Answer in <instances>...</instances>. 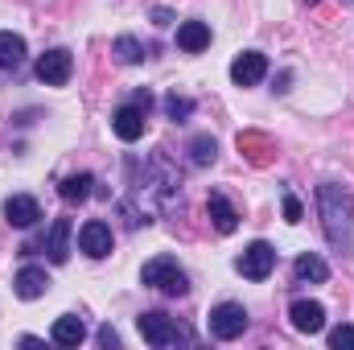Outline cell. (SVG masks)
<instances>
[{"label": "cell", "mask_w": 354, "mask_h": 350, "mask_svg": "<svg viewBox=\"0 0 354 350\" xmlns=\"http://www.w3.org/2000/svg\"><path fill=\"white\" fill-rule=\"evenodd\" d=\"M206 46H210V25H206V21H181V25H177V50L202 54Z\"/></svg>", "instance_id": "4fadbf2b"}, {"label": "cell", "mask_w": 354, "mask_h": 350, "mask_svg": "<svg viewBox=\"0 0 354 350\" xmlns=\"http://www.w3.org/2000/svg\"><path fill=\"white\" fill-rule=\"evenodd\" d=\"M46 288H50V276H46V268H37V264H25V268L12 276V293H17L21 301H37V297H46Z\"/></svg>", "instance_id": "8fae6325"}, {"label": "cell", "mask_w": 354, "mask_h": 350, "mask_svg": "<svg viewBox=\"0 0 354 350\" xmlns=\"http://www.w3.org/2000/svg\"><path fill=\"white\" fill-rule=\"evenodd\" d=\"M301 214H305V210H301L297 194H284V219H288V223H301Z\"/></svg>", "instance_id": "cb8c5ba5"}, {"label": "cell", "mask_w": 354, "mask_h": 350, "mask_svg": "<svg viewBox=\"0 0 354 350\" xmlns=\"http://www.w3.org/2000/svg\"><path fill=\"white\" fill-rule=\"evenodd\" d=\"M33 75H37L46 87H66L71 75H75V58H71V50H46V54L33 62Z\"/></svg>", "instance_id": "5b68a950"}, {"label": "cell", "mask_w": 354, "mask_h": 350, "mask_svg": "<svg viewBox=\"0 0 354 350\" xmlns=\"http://www.w3.org/2000/svg\"><path fill=\"white\" fill-rule=\"evenodd\" d=\"M91 185H95V177H91V174H71V177H62L58 194H62V202H87Z\"/></svg>", "instance_id": "d6986e66"}, {"label": "cell", "mask_w": 354, "mask_h": 350, "mask_svg": "<svg viewBox=\"0 0 354 350\" xmlns=\"http://www.w3.org/2000/svg\"><path fill=\"white\" fill-rule=\"evenodd\" d=\"M111 54H115V58H120L124 66H136V62H145V46H140L136 37H128V33H124V37H115Z\"/></svg>", "instance_id": "ffe728a7"}, {"label": "cell", "mask_w": 354, "mask_h": 350, "mask_svg": "<svg viewBox=\"0 0 354 350\" xmlns=\"http://www.w3.org/2000/svg\"><path fill=\"white\" fill-rule=\"evenodd\" d=\"M111 227L103 223V219H91V223H83L79 227V248L87 252L91 260H103V256H111Z\"/></svg>", "instance_id": "52a82bcc"}, {"label": "cell", "mask_w": 354, "mask_h": 350, "mask_svg": "<svg viewBox=\"0 0 354 350\" xmlns=\"http://www.w3.org/2000/svg\"><path fill=\"white\" fill-rule=\"evenodd\" d=\"M46 256H50V264L71 260V219H54V227L46 235Z\"/></svg>", "instance_id": "2e32d148"}, {"label": "cell", "mask_w": 354, "mask_h": 350, "mask_svg": "<svg viewBox=\"0 0 354 350\" xmlns=\"http://www.w3.org/2000/svg\"><path fill=\"white\" fill-rule=\"evenodd\" d=\"M189 157H194V165H214V157H218V145H214V136H194V145H189Z\"/></svg>", "instance_id": "44dd1931"}, {"label": "cell", "mask_w": 354, "mask_h": 350, "mask_svg": "<svg viewBox=\"0 0 354 350\" xmlns=\"http://www.w3.org/2000/svg\"><path fill=\"white\" fill-rule=\"evenodd\" d=\"M165 116H169V120H177V124H181V120H189V116H194V99H185V95H165Z\"/></svg>", "instance_id": "7402d4cb"}, {"label": "cell", "mask_w": 354, "mask_h": 350, "mask_svg": "<svg viewBox=\"0 0 354 350\" xmlns=\"http://www.w3.org/2000/svg\"><path fill=\"white\" fill-rule=\"evenodd\" d=\"M99 347H120V334H115L111 326H103V330H99Z\"/></svg>", "instance_id": "484cf974"}, {"label": "cell", "mask_w": 354, "mask_h": 350, "mask_svg": "<svg viewBox=\"0 0 354 350\" xmlns=\"http://www.w3.org/2000/svg\"><path fill=\"white\" fill-rule=\"evenodd\" d=\"M111 132H115L124 145H136V140L145 136V111H140V107H132V103L115 107V116H111Z\"/></svg>", "instance_id": "30bf717a"}, {"label": "cell", "mask_w": 354, "mask_h": 350, "mask_svg": "<svg viewBox=\"0 0 354 350\" xmlns=\"http://www.w3.org/2000/svg\"><path fill=\"white\" fill-rule=\"evenodd\" d=\"M206 210H210V223H214V231H218V235H231V231L239 227V214H235V206L227 202V194H218V190H214V194L206 198Z\"/></svg>", "instance_id": "5bb4252c"}, {"label": "cell", "mask_w": 354, "mask_h": 350, "mask_svg": "<svg viewBox=\"0 0 354 350\" xmlns=\"http://www.w3.org/2000/svg\"><path fill=\"white\" fill-rule=\"evenodd\" d=\"M292 276L301 284H326L330 280V264L322 260V256H313V252H305V256H297V264H292Z\"/></svg>", "instance_id": "e0dca14e"}, {"label": "cell", "mask_w": 354, "mask_h": 350, "mask_svg": "<svg viewBox=\"0 0 354 350\" xmlns=\"http://www.w3.org/2000/svg\"><path fill=\"white\" fill-rule=\"evenodd\" d=\"M128 103H132V107H140V111L149 116V107H153V95H149V91H136V95H132Z\"/></svg>", "instance_id": "d4e9b609"}, {"label": "cell", "mask_w": 354, "mask_h": 350, "mask_svg": "<svg viewBox=\"0 0 354 350\" xmlns=\"http://www.w3.org/2000/svg\"><path fill=\"white\" fill-rule=\"evenodd\" d=\"M21 62H25V37L4 29L0 33V71H17Z\"/></svg>", "instance_id": "ac0fdd59"}, {"label": "cell", "mask_w": 354, "mask_h": 350, "mask_svg": "<svg viewBox=\"0 0 354 350\" xmlns=\"http://www.w3.org/2000/svg\"><path fill=\"white\" fill-rule=\"evenodd\" d=\"M235 268H239L248 280H268V276H272V268H276V248L264 243V239H256L252 248H243V256H239Z\"/></svg>", "instance_id": "8992f818"}, {"label": "cell", "mask_w": 354, "mask_h": 350, "mask_svg": "<svg viewBox=\"0 0 354 350\" xmlns=\"http://www.w3.org/2000/svg\"><path fill=\"white\" fill-rule=\"evenodd\" d=\"M288 322L301 334H322L326 330V309H322V301H292L288 305Z\"/></svg>", "instance_id": "9c48e42d"}, {"label": "cell", "mask_w": 354, "mask_h": 350, "mask_svg": "<svg viewBox=\"0 0 354 350\" xmlns=\"http://www.w3.org/2000/svg\"><path fill=\"white\" fill-rule=\"evenodd\" d=\"M264 75H268V58L260 50H243V54L231 62V83H235V87H256Z\"/></svg>", "instance_id": "ba28073f"}, {"label": "cell", "mask_w": 354, "mask_h": 350, "mask_svg": "<svg viewBox=\"0 0 354 350\" xmlns=\"http://www.w3.org/2000/svg\"><path fill=\"white\" fill-rule=\"evenodd\" d=\"M83 338H87V322L79 313H62L50 330V342H58V347H79Z\"/></svg>", "instance_id": "9a60e30c"}, {"label": "cell", "mask_w": 354, "mask_h": 350, "mask_svg": "<svg viewBox=\"0 0 354 350\" xmlns=\"http://www.w3.org/2000/svg\"><path fill=\"white\" fill-rule=\"evenodd\" d=\"M330 347L334 350H354V326H338V330H330Z\"/></svg>", "instance_id": "603a6c76"}, {"label": "cell", "mask_w": 354, "mask_h": 350, "mask_svg": "<svg viewBox=\"0 0 354 350\" xmlns=\"http://www.w3.org/2000/svg\"><path fill=\"white\" fill-rule=\"evenodd\" d=\"M140 284L161 288L165 297H185V293H189V280H185V272L177 268L174 256H153V260L140 268Z\"/></svg>", "instance_id": "7a4b0ae2"}, {"label": "cell", "mask_w": 354, "mask_h": 350, "mask_svg": "<svg viewBox=\"0 0 354 350\" xmlns=\"http://www.w3.org/2000/svg\"><path fill=\"white\" fill-rule=\"evenodd\" d=\"M243 330H248V309L239 301H223V305L210 309V334L218 342H235Z\"/></svg>", "instance_id": "277c9868"}, {"label": "cell", "mask_w": 354, "mask_h": 350, "mask_svg": "<svg viewBox=\"0 0 354 350\" xmlns=\"http://www.w3.org/2000/svg\"><path fill=\"white\" fill-rule=\"evenodd\" d=\"M136 330H140V338H145L149 347H177V342H194V334H189L185 326H177L174 317H165V313H157V309L140 313V317H136Z\"/></svg>", "instance_id": "3957f363"}, {"label": "cell", "mask_w": 354, "mask_h": 350, "mask_svg": "<svg viewBox=\"0 0 354 350\" xmlns=\"http://www.w3.org/2000/svg\"><path fill=\"white\" fill-rule=\"evenodd\" d=\"M305 4H317V0H305Z\"/></svg>", "instance_id": "4316f807"}, {"label": "cell", "mask_w": 354, "mask_h": 350, "mask_svg": "<svg viewBox=\"0 0 354 350\" xmlns=\"http://www.w3.org/2000/svg\"><path fill=\"white\" fill-rule=\"evenodd\" d=\"M4 219H8L12 227L29 231V227L41 219V206H37V198H29V194H12V198L4 202Z\"/></svg>", "instance_id": "7c38bea8"}, {"label": "cell", "mask_w": 354, "mask_h": 350, "mask_svg": "<svg viewBox=\"0 0 354 350\" xmlns=\"http://www.w3.org/2000/svg\"><path fill=\"white\" fill-rule=\"evenodd\" d=\"M317 210H322V231L330 239L334 252H351L354 248V194L346 185H317Z\"/></svg>", "instance_id": "6da1fadb"}]
</instances>
